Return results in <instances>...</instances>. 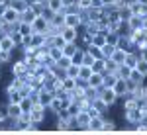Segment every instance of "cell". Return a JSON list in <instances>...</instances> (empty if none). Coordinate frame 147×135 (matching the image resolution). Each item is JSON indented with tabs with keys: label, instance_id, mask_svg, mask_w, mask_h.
I'll return each instance as SVG.
<instances>
[{
	"label": "cell",
	"instance_id": "obj_1",
	"mask_svg": "<svg viewBox=\"0 0 147 135\" xmlns=\"http://www.w3.org/2000/svg\"><path fill=\"white\" fill-rule=\"evenodd\" d=\"M98 98H100L108 108H114V106L120 102V98H118V94H116V90H114L112 86H102V88H98Z\"/></svg>",
	"mask_w": 147,
	"mask_h": 135
},
{
	"label": "cell",
	"instance_id": "obj_2",
	"mask_svg": "<svg viewBox=\"0 0 147 135\" xmlns=\"http://www.w3.org/2000/svg\"><path fill=\"white\" fill-rule=\"evenodd\" d=\"M75 122H77V131H82V133H88V125H90L92 118L86 110H80L77 116H73Z\"/></svg>",
	"mask_w": 147,
	"mask_h": 135
},
{
	"label": "cell",
	"instance_id": "obj_3",
	"mask_svg": "<svg viewBox=\"0 0 147 135\" xmlns=\"http://www.w3.org/2000/svg\"><path fill=\"white\" fill-rule=\"evenodd\" d=\"M32 28H34V34H43V35H49V30H51V22L43 18V16H37L32 24Z\"/></svg>",
	"mask_w": 147,
	"mask_h": 135
},
{
	"label": "cell",
	"instance_id": "obj_4",
	"mask_svg": "<svg viewBox=\"0 0 147 135\" xmlns=\"http://www.w3.org/2000/svg\"><path fill=\"white\" fill-rule=\"evenodd\" d=\"M112 88L116 90L118 98L122 100L125 94H129V80H127V79H120V77H118V80L114 82V86H112Z\"/></svg>",
	"mask_w": 147,
	"mask_h": 135
},
{
	"label": "cell",
	"instance_id": "obj_5",
	"mask_svg": "<svg viewBox=\"0 0 147 135\" xmlns=\"http://www.w3.org/2000/svg\"><path fill=\"white\" fill-rule=\"evenodd\" d=\"M82 16H80V12H67L65 14V26H69V28H79L82 26Z\"/></svg>",
	"mask_w": 147,
	"mask_h": 135
},
{
	"label": "cell",
	"instance_id": "obj_6",
	"mask_svg": "<svg viewBox=\"0 0 147 135\" xmlns=\"http://www.w3.org/2000/svg\"><path fill=\"white\" fill-rule=\"evenodd\" d=\"M28 71H30V69H28V63L24 61L22 57H18V59L12 63V77H24Z\"/></svg>",
	"mask_w": 147,
	"mask_h": 135
},
{
	"label": "cell",
	"instance_id": "obj_7",
	"mask_svg": "<svg viewBox=\"0 0 147 135\" xmlns=\"http://www.w3.org/2000/svg\"><path fill=\"white\" fill-rule=\"evenodd\" d=\"M61 35H63V39H65L67 43H71V41H79L80 30L79 28H69V26H65V28L61 30Z\"/></svg>",
	"mask_w": 147,
	"mask_h": 135
},
{
	"label": "cell",
	"instance_id": "obj_8",
	"mask_svg": "<svg viewBox=\"0 0 147 135\" xmlns=\"http://www.w3.org/2000/svg\"><path fill=\"white\" fill-rule=\"evenodd\" d=\"M22 114L24 112H22V108H20V104H8V102H6V116H8V120L16 122Z\"/></svg>",
	"mask_w": 147,
	"mask_h": 135
},
{
	"label": "cell",
	"instance_id": "obj_9",
	"mask_svg": "<svg viewBox=\"0 0 147 135\" xmlns=\"http://www.w3.org/2000/svg\"><path fill=\"white\" fill-rule=\"evenodd\" d=\"M104 118H106V116H98V118H92L90 125H88V133H102Z\"/></svg>",
	"mask_w": 147,
	"mask_h": 135
},
{
	"label": "cell",
	"instance_id": "obj_10",
	"mask_svg": "<svg viewBox=\"0 0 147 135\" xmlns=\"http://www.w3.org/2000/svg\"><path fill=\"white\" fill-rule=\"evenodd\" d=\"M53 96H55V92L41 88V90H39V104L45 106V108H49V104H51V100H53Z\"/></svg>",
	"mask_w": 147,
	"mask_h": 135
},
{
	"label": "cell",
	"instance_id": "obj_11",
	"mask_svg": "<svg viewBox=\"0 0 147 135\" xmlns=\"http://www.w3.org/2000/svg\"><path fill=\"white\" fill-rule=\"evenodd\" d=\"M116 131H120V127L116 125L114 120H110L108 116L104 118V125H102V133H116Z\"/></svg>",
	"mask_w": 147,
	"mask_h": 135
},
{
	"label": "cell",
	"instance_id": "obj_12",
	"mask_svg": "<svg viewBox=\"0 0 147 135\" xmlns=\"http://www.w3.org/2000/svg\"><path fill=\"white\" fill-rule=\"evenodd\" d=\"M8 4H10L12 10L20 12V14H22L24 10H28V8H30V2H28V0H10Z\"/></svg>",
	"mask_w": 147,
	"mask_h": 135
},
{
	"label": "cell",
	"instance_id": "obj_13",
	"mask_svg": "<svg viewBox=\"0 0 147 135\" xmlns=\"http://www.w3.org/2000/svg\"><path fill=\"white\" fill-rule=\"evenodd\" d=\"M88 86H92V88H102V86H104L102 73H92L90 79H88Z\"/></svg>",
	"mask_w": 147,
	"mask_h": 135
},
{
	"label": "cell",
	"instance_id": "obj_14",
	"mask_svg": "<svg viewBox=\"0 0 147 135\" xmlns=\"http://www.w3.org/2000/svg\"><path fill=\"white\" fill-rule=\"evenodd\" d=\"M129 24V28L131 30H143V26H145V20L141 18V16H136V14H131V18L127 20Z\"/></svg>",
	"mask_w": 147,
	"mask_h": 135
},
{
	"label": "cell",
	"instance_id": "obj_15",
	"mask_svg": "<svg viewBox=\"0 0 147 135\" xmlns=\"http://www.w3.org/2000/svg\"><path fill=\"white\" fill-rule=\"evenodd\" d=\"M2 18H4V22H8V24H18V22H20V12L8 8V10H6V14H4Z\"/></svg>",
	"mask_w": 147,
	"mask_h": 135
},
{
	"label": "cell",
	"instance_id": "obj_16",
	"mask_svg": "<svg viewBox=\"0 0 147 135\" xmlns=\"http://www.w3.org/2000/svg\"><path fill=\"white\" fill-rule=\"evenodd\" d=\"M61 108H65V106H63V100H61V98L55 94V96H53V100H51V104H49V108H47V112H51L53 116H55Z\"/></svg>",
	"mask_w": 147,
	"mask_h": 135
},
{
	"label": "cell",
	"instance_id": "obj_17",
	"mask_svg": "<svg viewBox=\"0 0 147 135\" xmlns=\"http://www.w3.org/2000/svg\"><path fill=\"white\" fill-rule=\"evenodd\" d=\"M137 61H139V55H137V51H127V55H125L124 65H127L129 69H136Z\"/></svg>",
	"mask_w": 147,
	"mask_h": 135
},
{
	"label": "cell",
	"instance_id": "obj_18",
	"mask_svg": "<svg viewBox=\"0 0 147 135\" xmlns=\"http://www.w3.org/2000/svg\"><path fill=\"white\" fill-rule=\"evenodd\" d=\"M35 18H37V14H35L32 8H28V10H24L22 14H20V22H24V24H34Z\"/></svg>",
	"mask_w": 147,
	"mask_h": 135
},
{
	"label": "cell",
	"instance_id": "obj_19",
	"mask_svg": "<svg viewBox=\"0 0 147 135\" xmlns=\"http://www.w3.org/2000/svg\"><path fill=\"white\" fill-rule=\"evenodd\" d=\"M47 41V35L43 34H32V47H35V49H39V47H43Z\"/></svg>",
	"mask_w": 147,
	"mask_h": 135
},
{
	"label": "cell",
	"instance_id": "obj_20",
	"mask_svg": "<svg viewBox=\"0 0 147 135\" xmlns=\"http://www.w3.org/2000/svg\"><path fill=\"white\" fill-rule=\"evenodd\" d=\"M55 131H61V133H71L73 131V127L69 122H63V120H55V127H53Z\"/></svg>",
	"mask_w": 147,
	"mask_h": 135
},
{
	"label": "cell",
	"instance_id": "obj_21",
	"mask_svg": "<svg viewBox=\"0 0 147 135\" xmlns=\"http://www.w3.org/2000/svg\"><path fill=\"white\" fill-rule=\"evenodd\" d=\"M106 43H108V41H106V34H104V32L98 30L96 34L92 35V45H96V47H104Z\"/></svg>",
	"mask_w": 147,
	"mask_h": 135
},
{
	"label": "cell",
	"instance_id": "obj_22",
	"mask_svg": "<svg viewBox=\"0 0 147 135\" xmlns=\"http://www.w3.org/2000/svg\"><path fill=\"white\" fill-rule=\"evenodd\" d=\"M0 43H2V49H4V51H12V53H14V51L18 49V47H16V43L12 41L10 35H4V37L0 39Z\"/></svg>",
	"mask_w": 147,
	"mask_h": 135
},
{
	"label": "cell",
	"instance_id": "obj_23",
	"mask_svg": "<svg viewBox=\"0 0 147 135\" xmlns=\"http://www.w3.org/2000/svg\"><path fill=\"white\" fill-rule=\"evenodd\" d=\"M77 51H79V43H77V41H71V43H65V45H63V55L73 57Z\"/></svg>",
	"mask_w": 147,
	"mask_h": 135
},
{
	"label": "cell",
	"instance_id": "obj_24",
	"mask_svg": "<svg viewBox=\"0 0 147 135\" xmlns=\"http://www.w3.org/2000/svg\"><path fill=\"white\" fill-rule=\"evenodd\" d=\"M125 55H127V51H125V49H122V47H116V51H114L112 59L116 61V63H118V65H124Z\"/></svg>",
	"mask_w": 147,
	"mask_h": 135
},
{
	"label": "cell",
	"instance_id": "obj_25",
	"mask_svg": "<svg viewBox=\"0 0 147 135\" xmlns=\"http://www.w3.org/2000/svg\"><path fill=\"white\" fill-rule=\"evenodd\" d=\"M51 24L63 30V28H65V10H63V12H55V14H53V20H51Z\"/></svg>",
	"mask_w": 147,
	"mask_h": 135
},
{
	"label": "cell",
	"instance_id": "obj_26",
	"mask_svg": "<svg viewBox=\"0 0 147 135\" xmlns=\"http://www.w3.org/2000/svg\"><path fill=\"white\" fill-rule=\"evenodd\" d=\"M20 108H22L24 114H30V112H32V108H34V100H32L30 96L22 98V100H20Z\"/></svg>",
	"mask_w": 147,
	"mask_h": 135
},
{
	"label": "cell",
	"instance_id": "obj_27",
	"mask_svg": "<svg viewBox=\"0 0 147 135\" xmlns=\"http://www.w3.org/2000/svg\"><path fill=\"white\" fill-rule=\"evenodd\" d=\"M47 8L51 12H63L65 6H63V0H47Z\"/></svg>",
	"mask_w": 147,
	"mask_h": 135
},
{
	"label": "cell",
	"instance_id": "obj_28",
	"mask_svg": "<svg viewBox=\"0 0 147 135\" xmlns=\"http://www.w3.org/2000/svg\"><path fill=\"white\" fill-rule=\"evenodd\" d=\"M63 84V90H67V92H73V90L77 88V79H73V77H69L67 75V79L61 82Z\"/></svg>",
	"mask_w": 147,
	"mask_h": 135
},
{
	"label": "cell",
	"instance_id": "obj_29",
	"mask_svg": "<svg viewBox=\"0 0 147 135\" xmlns=\"http://www.w3.org/2000/svg\"><path fill=\"white\" fill-rule=\"evenodd\" d=\"M116 71H118V63L114 61L112 57L104 59V73H116Z\"/></svg>",
	"mask_w": 147,
	"mask_h": 135
},
{
	"label": "cell",
	"instance_id": "obj_30",
	"mask_svg": "<svg viewBox=\"0 0 147 135\" xmlns=\"http://www.w3.org/2000/svg\"><path fill=\"white\" fill-rule=\"evenodd\" d=\"M102 79H104V86H114V82L118 80L116 73H102Z\"/></svg>",
	"mask_w": 147,
	"mask_h": 135
},
{
	"label": "cell",
	"instance_id": "obj_31",
	"mask_svg": "<svg viewBox=\"0 0 147 135\" xmlns=\"http://www.w3.org/2000/svg\"><path fill=\"white\" fill-rule=\"evenodd\" d=\"M71 65H73V59H71V57H67V55H63L61 59H57V67L63 69V71H67Z\"/></svg>",
	"mask_w": 147,
	"mask_h": 135
},
{
	"label": "cell",
	"instance_id": "obj_32",
	"mask_svg": "<svg viewBox=\"0 0 147 135\" xmlns=\"http://www.w3.org/2000/svg\"><path fill=\"white\" fill-rule=\"evenodd\" d=\"M116 75H118L120 79H129V75H131V69L127 67V65H118V71H116Z\"/></svg>",
	"mask_w": 147,
	"mask_h": 135
},
{
	"label": "cell",
	"instance_id": "obj_33",
	"mask_svg": "<svg viewBox=\"0 0 147 135\" xmlns=\"http://www.w3.org/2000/svg\"><path fill=\"white\" fill-rule=\"evenodd\" d=\"M18 32H20L22 35H32V34H34V28H32V24L18 22Z\"/></svg>",
	"mask_w": 147,
	"mask_h": 135
},
{
	"label": "cell",
	"instance_id": "obj_34",
	"mask_svg": "<svg viewBox=\"0 0 147 135\" xmlns=\"http://www.w3.org/2000/svg\"><path fill=\"white\" fill-rule=\"evenodd\" d=\"M143 79H145V75H141L137 69H131V75H129V79H127V80H131V82H136V84H141Z\"/></svg>",
	"mask_w": 147,
	"mask_h": 135
},
{
	"label": "cell",
	"instance_id": "obj_35",
	"mask_svg": "<svg viewBox=\"0 0 147 135\" xmlns=\"http://www.w3.org/2000/svg\"><path fill=\"white\" fill-rule=\"evenodd\" d=\"M84 98H88L90 102H94L98 98V88H92V86H86L84 88Z\"/></svg>",
	"mask_w": 147,
	"mask_h": 135
},
{
	"label": "cell",
	"instance_id": "obj_36",
	"mask_svg": "<svg viewBox=\"0 0 147 135\" xmlns=\"http://www.w3.org/2000/svg\"><path fill=\"white\" fill-rule=\"evenodd\" d=\"M12 63V51H0V65L4 67V65H10Z\"/></svg>",
	"mask_w": 147,
	"mask_h": 135
},
{
	"label": "cell",
	"instance_id": "obj_37",
	"mask_svg": "<svg viewBox=\"0 0 147 135\" xmlns=\"http://www.w3.org/2000/svg\"><path fill=\"white\" fill-rule=\"evenodd\" d=\"M92 106H94V108H96L100 114H104V116H106V114H108V110H110V108H108V106H106V104H104L100 98H96V100L92 102Z\"/></svg>",
	"mask_w": 147,
	"mask_h": 135
},
{
	"label": "cell",
	"instance_id": "obj_38",
	"mask_svg": "<svg viewBox=\"0 0 147 135\" xmlns=\"http://www.w3.org/2000/svg\"><path fill=\"white\" fill-rule=\"evenodd\" d=\"M114 51H116V45L106 43L104 47H102V55H104V59H110V57L114 55Z\"/></svg>",
	"mask_w": 147,
	"mask_h": 135
},
{
	"label": "cell",
	"instance_id": "obj_39",
	"mask_svg": "<svg viewBox=\"0 0 147 135\" xmlns=\"http://www.w3.org/2000/svg\"><path fill=\"white\" fill-rule=\"evenodd\" d=\"M71 118H73V116L69 114V110H67V108H61V110H59V112L55 114V120H63V122H69Z\"/></svg>",
	"mask_w": 147,
	"mask_h": 135
},
{
	"label": "cell",
	"instance_id": "obj_40",
	"mask_svg": "<svg viewBox=\"0 0 147 135\" xmlns=\"http://www.w3.org/2000/svg\"><path fill=\"white\" fill-rule=\"evenodd\" d=\"M88 53H90L94 59H104V55H102V47H96V45H90L88 49H86Z\"/></svg>",
	"mask_w": 147,
	"mask_h": 135
},
{
	"label": "cell",
	"instance_id": "obj_41",
	"mask_svg": "<svg viewBox=\"0 0 147 135\" xmlns=\"http://www.w3.org/2000/svg\"><path fill=\"white\" fill-rule=\"evenodd\" d=\"M90 75H92V67H88V65H80V79H84V80H88L90 79Z\"/></svg>",
	"mask_w": 147,
	"mask_h": 135
},
{
	"label": "cell",
	"instance_id": "obj_42",
	"mask_svg": "<svg viewBox=\"0 0 147 135\" xmlns=\"http://www.w3.org/2000/svg\"><path fill=\"white\" fill-rule=\"evenodd\" d=\"M67 75L69 77H73V79H79V75H80V65H71V67L67 69Z\"/></svg>",
	"mask_w": 147,
	"mask_h": 135
},
{
	"label": "cell",
	"instance_id": "obj_43",
	"mask_svg": "<svg viewBox=\"0 0 147 135\" xmlns=\"http://www.w3.org/2000/svg\"><path fill=\"white\" fill-rule=\"evenodd\" d=\"M84 51H86V49H80V47H79V51H77V53H75L73 57H71L75 65H82V59H84Z\"/></svg>",
	"mask_w": 147,
	"mask_h": 135
},
{
	"label": "cell",
	"instance_id": "obj_44",
	"mask_svg": "<svg viewBox=\"0 0 147 135\" xmlns=\"http://www.w3.org/2000/svg\"><path fill=\"white\" fill-rule=\"evenodd\" d=\"M106 41L118 47V41H120V34H118V32H110V34H106Z\"/></svg>",
	"mask_w": 147,
	"mask_h": 135
},
{
	"label": "cell",
	"instance_id": "obj_45",
	"mask_svg": "<svg viewBox=\"0 0 147 135\" xmlns=\"http://www.w3.org/2000/svg\"><path fill=\"white\" fill-rule=\"evenodd\" d=\"M92 73H104V59H96L92 63Z\"/></svg>",
	"mask_w": 147,
	"mask_h": 135
},
{
	"label": "cell",
	"instance_id": "obj_46",
	"mask_svg": "<svg viewBox=\"0 0 147 135\" xmlns=\"http://www.w3.org/2000/svg\"><path fill=\"white\" fill-rule=\"evenodd\" d=\"M8 35L12 37V41L16 43V47L20 49V47H22V34H20V32H12V34H8Z\"/></svg>",
	"mask_w": 147,
	"mask_h": 135
},
{
	"label": "cell",
	"instance_id": "obj_47",
	"mask_svg": "<svg viewBox=\"0 0 147 135\" xmlns=\"http://www.w3.org/2000/svg\"><path fill=\"white\" fill-rule=\"evenodd\" d=\"M136 69L141 73V75H147V59H139L137 65H136Z\"/></svg>",
	"mask_w": 147,
	"mask_h": 135
},
{
	"label": "cell",
	"instance_id": "obj_48",
	"mask_svg": "<svg viewBox=\"0 0 147 135\" xmlns=\"http://www.w3.org/2000/svg\"><path fill=\"white\" fill-rule=\"evenodd\" d=\"M96 59L88 53V51H84V59H82V65H88V67H92V63H94Z\"/></svg>",
	"mask_w": 147,
	"mask_h": 135
},
{
	"label": "cell",
	"instance_id": "obj_49",
	"mask_svg": "<svg viewBox=\"0 0 147 135\" xmlns=\"http://www.w3.org/2000/svg\"><path fill=\"white\" fill-rule=\"evenodd\" d=\"M51 57H53V59H61V57H63V49H61V47H51Z\"/></svg>",
	"mask_w": 147,
	"mask_h": 135
},
{
	"label": "cell",
	"instance_id": "obj_50",
	"mask_svg": "<svg viewBox=\"0 0 147 135\" xmlns=\"http://www.w3.org/2000/svg\"><path fill=\"white\" fill-rule=\"evenodd\" d=\"M77 4H79L80 10H86V8H90V6H92V0H77Z\"/></svg>",
	"mask_w": 147,
	"mask_h": 135
},
{
	"label": "cell",
	"instance_id": "obj_51",
	"mask_svg": "<svg viewBox=\"0 0 147 135\" xmlns=\"http://www.w3.org/2000/svg\"><path fill=\"white\" fill-rule=\"evenodd\" d=\"M53 14H55V12H51V10H49V8H47V6H45V10L41 12V16H43V18H47L49 22L53 20Z\"/></svg>",
	"mask_w": 147,
	"mask_h": 135
},
{
	"label": "cell",
	"instance_id": "obj_52",
	"mask_svg": "<svg viewBox=\"0 0 147 135\" xmlns=\"http://www.w3.org/2000/svg\"><path fill=\"white\" fill-rule=\"evenodd\" d=\"M8 8H10V4H8V0H6V2H0V18H2V16L6 14V10H8Z\"/></svg>",
	"mask_w": 147,
	"mask_h": 135
},
{
	"label": "cell",
	"instance_id": "obj_53",
	"mask_svg": "<svg viewBox=\"0 0 147 135\" xmlns=\"http://www.w3.org/2000/svg\"><path fill=\"white\" fill-rule=\"evenodd\" d=\"M86 112L90 114V118H98V116H104V114H100L98 110H96V108H94V106H90V108H88Z\"/></svg>",
	"mask_w": 147,
	"mask_h": 135
},
{
	"label": "cell",
	"instance_id": "obj_54",
	"mask_svg": "<svg viewBox=\"0 0 147 135\" xmlns=\"http://www.w3.org/2000/svg\"><path fill=\"white\" fill-rule=\"evenodd\" d=\"M116 4V0H102V6L106 8V6H114Z\"/></svg>",
	"mask_w": 147,
	"mask_h": 135
},
{
	"label": "cell",
	"instance_id": "obj_55",
	"mask_svg": "<svg viewBox=\"0 0 147 135\" xmlns=\"http://www.w3.org/2000/svg\"><path fill=\"white\" fill-rule=\"evenodd\" d=\"M92 8H104L102 6V0H92Z\"/></svg>",
	"mask_w": 147,
	"mask_h": 135
},
{
	"label": "cell",
	"instance_id": "obj_56",
	"mask_svg": "<svg viewBox=\"0 0 147 135\" xmlns=\"http://www.w3.org/2000/svg\"><path fill=\"white\" fill-rule=\"evenodd\" d=\"M71 4H77V0H63V6H65V8H69Z\"/></svg>",
	"mask_w": 147,
	"mask_h": 135
},
{
	"label": "cell",
	"instance_id": "obj_57",
	"mask_svg": "<svg viewBox=\"0 0 147 135\" xmlns=\"http://www.w3.org/2000/svg\"><path fill=\"white\" fill-rule=\"evenodd\" d=\"M137 2H141V4H147V0H137Z\"/></svg>",
	"mask_w": 147,
	"mask_h": 135
},
{
	"label": "cell",
	"instance_id": "obj_58",
	"mask_svg": "<svg viewBox=\"0 0 147 135\" xmlns=\"http://www.w3.org/2000/svg\"><path fill=\"white\" fill-rule=\"evenodd\" d=\"M0 51H2V43H0Z\"/></svg>",
	"mask_w": 147,
	"mask_h": 135
},
{
	"label": "cell",
	"instance_id": "obj_59",
	"mask_svg": "<svg viewBox=\"0 0 147 135\" xmlns=\"http://www.w3.org/2000/svg\"><path fill=\"white\" fill-rule=\"evenodd\" d=\"M0 2H6V0H0Z\"/></svg>",
	"mask_w": 147,
	"mask_h": 135
},
{
	"label": "cell",
	"instance_id": "obj_60",
	"mask_svg": "<svg viewBox=\"0 0 147 135\" xmlns=\"http://www.w3.org/2000/svg\"><path fill=\"white\" fill-rule=\"evenodd\" d=\"M0 80H2V75H0Z\"/></svg>",
	"mask_w": 147,
	"mask_h": 135
},
{
	"label": "cell",
	"instance_id": "obj_61",
	"mask_svg": "<svg viewBox=\"0 0 147 135\" xmlns=\"http://www.w3.org/2000/svg\"><path fill=\"white\" fill-rule=\"evenodd\" d=\"M28 2H32V0H28Z\"/></svg>",
	"mask_w": 147,
	"mask_h": 135
},
{
	"label": "cell",
	"instance_id": "obj_62",
	"mask_svg": "<svg viewBox=\"0 0 147 135\" xmlns=\"http://www.w3.org/2000/svg\"><path fill=\"white\" fill-rule=\"evenodd\" d=\"M8 2H10V0H8Z\"/></svg>",
	"mask_w": 147,
	"mask_h": 135
}]
</instances>
